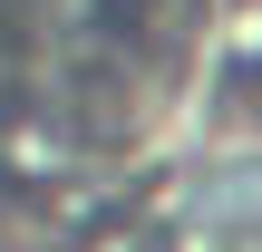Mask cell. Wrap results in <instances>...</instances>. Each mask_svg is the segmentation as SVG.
<instances>
[{"label": "cell", "instance_id": "1", "mask_svg": "<svg viewBox=\"0 0 262 252\" xmlns=\"http://www.w3.org/2000/svg\"><path fill=\"white\" fill-rule=\"evenodd\" d=\"M233 0H0V185L107 252L204 175Z\"/></svg>", "mask_w": 262, "mask_h": 252}]
</instances>
